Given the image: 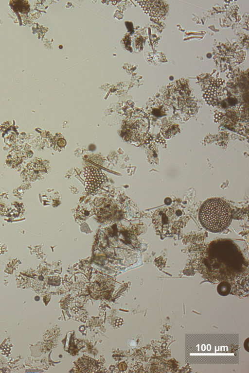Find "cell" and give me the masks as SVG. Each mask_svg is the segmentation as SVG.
<instances>
[{
  "instance_id": "cell-9",
  "label": "cell",
  "mask_w": 249,
  "mask_h": 373,
  "mask_svg": "<svg viewBox=\"0 0 249 373\" xmlns=\"http://www.w3.org/2000/svg\"><path fill=\"white\" fill-rule=\"evenodd\" d=\"M97 370L98 364L96 361L87 356L79 358L75 364L76 372L91 373L97 372Z\"/></svg>"
},
{
  "instance_id": "cell-3",
  "label": "cell",
  "mask_w": 249,
  "mask_h": 373,
  "mask_svg": "<svg viewBox=\"0 0 249 373\" xmlns=\"http://www.w3.org/2000/svg\"><path fill=\"white\" fill-rule=\"evenodd\" d=\"M149 128L148 119L142 113H136L128 118L123 125L125 138L133 141L142 140L147 134Z\"/></svg>"
},
{
  "instance_id": "cell-4",
  "label": "cell",
  "mask_w": 249,
  "mask_h": 373,
  "mask_svg": "<svg viewBox=\"0 0 249 373\" xmlns=\"http://www.w3.org/2000/svg\"><path fill=\"white\" fill-rule=\"evenodd\" d=\"M119 207L111 199L102 198L95 204L93 212L96 219L101 222L109 223L118 219Z\"/></svg>"
},
{
  "instance_id": "cell-2",
  "label": "cell",
  "mask_w": 249,
  "mask_h": 373,
  "mask_svg": "<svg viewBox=\"0 0 249 373\" xmlns=\"http://www.w3.org/2000/svg\"><path fill=\"white\" fill-rule=\"evenodd\" d=\"M182 212L176 211L172 208L161 207L158 209L152 216V222L156 232L160 235L174 234L178 226L181 223Z\"/></svg>"
},
{
  "instance_id": "cell-6",
  "label": "cell",
  "mask_w": 249,
  "mask_h": 373,
  "mask_svg": "<svg viewBox=\"0 0 249 373\" xmlns=\"http://www.w3.org/2000/svg\"><path fill=\"white\" fill-rule=\"evenodd\" d=\"M144 12L155 18L164 17L168 10V3L163 0H147L138 1Z\"/></svg>"
},
{
  "instance_id": "cell-10",
  "label": "cell",
  "mask_w": 249,
  "mask_h": 373,
  "mask_svg": "<svg viewBox=\"0 0 249 373\" xmlns=\"http://www.w3.org/2000/svg\"><path fill=\"white\" fill-rule=\"evenodd\" d=\"M217 291L222 296H226L230 291V285L227 282L220 283L217 286Z\"/></svg>"
},
{
  "instance_id": "cell-7",
  "label": "cell",
  "mask_w": 249,
  "mask_h": 373,
  "mask_svg": "<svg viewBox=\"0 0 249 373\" xmlns=\"http://www.w3.org/2000/svg\"><path fill=\"white\" fill-rule=\"evenodd\" d=\"M113 286V281L111 278L105 275H99L90 284L91 295L94 298L103 296L106 291H110Z\"/></svg>"
},
{
  "instance_id": "cell-1",
  "label": "cell",
  "mask_w": 249,
  "mask_h": 373,
  "mask_svg": "<svg viewBox=\"0 0 249 373\" xmlns=\"http://www.w3.org/2000/svg\"><path fill=\"white\" fill-rule=\"evenodd\" d=\"M199 218L201 225L213 233L226 229L231 220V212L229 204L224 200L212 198L206 201L201 205Z\"/></svg>"
},
{
  "instance_id": "cell-8",
  "label": "cell",
  "mask_w": 249,
  "mask_h": 373,
  "mask_svg": "<svg viewBox=\"0 0 249 373\" xmlns=\"http://www.w3.org/2000/svg\"><path fill=\"white\" fill-rule=\"evenodd\" d=\"M222 81V79H216L210 82L204 94V98L208 103L213 105L216 104L218 97L217 93H219L221 85L223 84Z\"/></svg>"
},
{
  "instance_id": "cell-5",
  "label": "cell",
  "mask_w": 249,
  "mask_h": 373,
  "mask_svg": "<svg viewBox=\"0 0 249 373\" xmlns=\"http://www.w3.org/2000/svg\"><path fill=\"white\" fill-rule=\"evenodd\" d=\"M84 176L86 183V190L89 194L99 191L105 183L104 174L101 170L94 166L85 167Z\"/></svg>"
}]
</instances>
